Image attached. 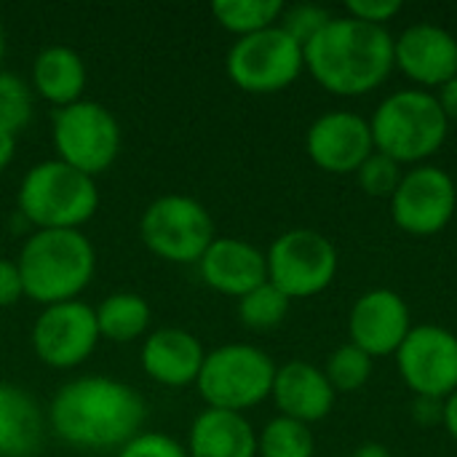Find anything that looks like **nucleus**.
Here are the masks:
<instances>
[{
  "label": "nucleus",
  "mask_w": 457,
  "mask_h": 457,
  "mask_svg": "<svg viewBox=\"0 0 457 457\" xmlns=\"http://www.w3.org/2000/svg\"><path fill=\"white\" fill-rule=\"evenodd\" d=\"M412 420L420 428H436L445 420V399H434V396H415L412 402Z\"/></svg>",
  "instance_id": "obj_34"
},
{
  "label": "nucleus",
  "mask_w": 457,
  "mask_h": 457,
  "mask_svg": "<svg viewBox=\"0 0 457 457\" xmlns=\"http://www.w3.org/2000/svg\"><path fill=\"white\" fill-rule=\"evenodd\" d=\"M396 367L415 396H453L457 391V335L439 324L412 327L396 351Z\"/></svg>",
  "instance_id": "obj_13"
},
{
  "label": "nucleus",
  "mask_w": 457,
  "mask_h": 457,
  "mask_svg": "<svg viewBox=\"0 0 457 457\" xmlns=\"http://www.w3.org/2000/svg\"><path fill=\"white\" fill-rule=\"evenodd\" d=\"M5 56V32H3V21H0V62Z\"/></svg>",
  "instance_id": "obj_39"
},
{
  "label": "nucleus",
  "mask_w": 457,
  "mask_h": 457,
  "mask_svg": "<svg viewBox=\"0 0 457 457\" xmlns=\"http://www.w3.org/2000/svg\"><path fill=\"white\" fill-rule=\"evenodd\" d=\"M24 297L21 273L13 260H0V311L13 308Z\"/></svg>",
  "instance_id": "obj_33"
},
{
  "label": "nucleus",
  "mask_w": 457,
  "mask_h": 457,
  "mask_svg": "<svg viewBox=\"0 0 457 457\" xmlns=\"http://www.w3.org/2000/svg\"><path fill=\"white\" fill-rule=\"evenodd\" d=\"M305 70L335 96H364L383 86L396 70L394 35L388 27L335 16L311 43L303 46Z\"/></svg>",
  "instance_id": "obj_2"
},
{
  "label": "nucleus",
  "mask_w": 457,
  "mask_h": 457,
  "mask_svg": "<svg viewBox=\"0 0 457 457\" xmlns=\"http://www.w3.org/2000/svg\"><path fill=\"white\" fill-rule=\"evenodd\" d=\"M276 361L257 345L225 343L206 353L195 388L212 410L246 412L270 399Z\"/></svg>",
  "instance_id": "obj_6"
},
{
  "label": "nucleus",
  "mask_w": 457,
  "mask_h": 457,
  "mask_svg": "<svg viewBox=\"0 0 457 457\" xmlns=\"http://www.w3.org/2000/svg\"><path fill=\"white\" fill-rule=\"evenodd\" d=\"M303 70V46L278 24L238 37L225 56V72L230 83L246 94H278L289 88Z\"/></svg>",
  "instance_id": "obj_9"
},
{
  "label": "nucleus",
  "mask_w": 457,
  "mask_h": 457,
  "mask_svg": "<svg viewBox=\"0 0 457 457\" xmlns=\"http://www.w3.org/2000/svg\"><path fill=\"white\" fill-rule=\"evenodd\" d=\"M204 359L206 351L201 340L193 332L177 327H163L150 332L139 351V364L145 375L166 388L195 386Z\"/></svg>",
  "instance_id": "obj_19"
},
{
  "label": "nucleus",
  "mask_w": 457,
  "mask_h": 457,
  "mask_svg": "<svg viewBox=\"0 0 457 457\" xmlns=\"http://www.w3.org/2000/svg\"><path fill=\"white\" fill-rule=\"evenodd\" d=\"M394 64L415 88L436 91L457 75V37L434 21L410 24L394 37Z\"/></svg>",
  "instance_id": "obj_16"
},
{
  "label": "nucleus",
  "mask_w": 457,
  "mask_h": 457,
  "mask_svg": "<svg viewBox=\"0 0 457 457\" xmlns=\"http://www.w3.org/2000/svg\"><path fill=\"white\" fill-rule=\"evenodd\" d=\"M86 83V62L70 46H46L32 62V88L48 104L67 107L80 102Z\"/></svg>",
  "instance_id": "obj_21"
},
{
  "label": "nucleus",
  "mask_w": 457,
  "mask_h": 457,
  "mask_svg": "<svg viewBox=\"0 0 457 457\" xmlns=\"http://www.w3.org/2000/svg\"><path fill=\"white\" fill-rule=\"evenodd\" d=\"M434 94H436V99H439V107H442L445 118H447L450 123H457V75L455 78H450L442 88H436Z\"/></svg>",
  "instance_id": "obj_35"
},
{
  "label": "nucleus",
  "mask_w": 457,
  "mask_h": 457,
  "mask_svg": "<svg viewBox=\"0 0 457 457\" xmlns=\"http://www.w3.org/2000/svg\"><path fill=\"white\" fill-rule=\"evenodd\" d=\"M372 370H375V359L361 348H356L353 343L335 348L324 364V375L335 388V394H351L364 388L372 378Z\"/></svg>",
  "instance_id": "obj_27"
},
{
  "label": "nucleus",
  "mask_w": 457,
  "mask_h": 457,
  "mask_svg": "<svg viewBox=\"0 0 457 457\" xmlns=\"http://www.w3.org/2000/svg\"><path fill=\"white\" fill-rule=\"evenodd\" d=\"M308 158L329 174H356L375 153L370 120L351 110H332L319 115L305 134Z\"/></svg>",
  "instance_id": "obj_14"
},
{
  "label": "nucleus",
  "mask_w": 457,
  "mask_h": 457,
  "mask_svg": "<svg viewBox=\"0 0 457 457\" xmlns=\"http://www.w3.org/2000/svg\"><path fill=\"white\" fill-rule=\"evenodd\" d=\"M198 273L209 289L241 300L268 281V260L262 249L244 238L217 236L198 260Z\"/></svg>",
  "instance_id": "obj_17"
},
{
  "label": "nucleus",
  "mask_w": 457,
  "mask_h": 457,
  "mask_svg": "<svg viewBox=\"0 0 457 457\" xmlns=\"http://www.w3.org/2000/svg\"><path fill=\"white\" fill-rule=\"evenodd\" d=\"M24 297L48 308L78 300L96 270L94 244L80 230H35L19 252Z\"/></svg>",
  "instance_id": "obj_3"
},
{
  "label": "nucleus",
  "mask_w": 457,
  "mask_h": 457,
  "mask_svg": "<svg viewBox=\"0 0 457 457\" xmlns=\"http://www.w3.org/2000/svg\"><path fill=\"white\" fill-rule=\"evenodd\" d=\"M190 457H257V431L241 412L206 407L187 434Z\"/></svg>",
  "instance_id": "obj_20"
},
{
  "label": "nucleus",
  "mask_w": 457,
  "mask_h": 457,
  "mask_svg": "<svg viewBox=\"0 0 457 457\" xmlns=\"http://www.w3.org/2000/svg\"><path fill=\"white\" fill-rule=\"evenodd\" d=\"M32 351L51 370H75L96 351V313L83 300L48 305L32 324Z\"/></svg>",
  "instance_id": "obj_12"
},
{
  "label": "nucleus",
  "mask_w": 457,
  "mask_h": 457,
  "mask_svg": "<svg viewBox=\"0 0 457 457\" xmlns=\"http://www.w3.org/2000/svg\"><path fill=\"white\" fill-rule=\"evenodd\" d=\"M139 236L155 257L174 265H198L209 244L217 238V228L201 201L169 193L145 209Z\"/></svg>",
  "instance_id": "obj_7"
},
{
  "label": "nucleus",
  "mask_w": 457,
  "mask_h": 457,
  "mask_svg": "<svg viewBox=\"0 0 457 457\" xmlns=\"http://www.w3.org/2000/svg\"><path fill=\"white\" fill-rule=\"evenodd\" d=\"M351 457H394V455H391V450H388L386 445H380V442H367V445L356 447Z\"/></svg>",
  "instance_id": "obj_38"
},
{
  "label": "nucleus",
  "mask_w": 457,
  "mask_h": 457,
  "mask_svg": "<svg viewBox=\"0 0 457 457\" xmlns=\"http://www.w3.org/2000/svg\"><path fill=\"white\" fill-rule=\"evenodd\" d=\"M118 457H190L187 450L166 436V434H158V431H142L137 434L129 445H123L118 450Z\"/></svg>",
  "instance_id": "obj_31"
},
{
  "label": "nucleus",
  "mask_w": 457,
  "mask_h": 457,
  "mask_svg": "<svg viewBox=\"0 0 457 457\" xmlns=\"http://www.w3.org/2000/svg\"><path fill=\"white\" fill-rule=\"evenodd\" d=\"M335 396L337 394L321 367L303 359H292L276 367L270 399L281 418L313 426L332 412Z\"/></svg>",
  "instance_id": "obj_18"
},
{
  "label": "nucleus",
  "mask_w": 457,
  "mask_h": 457,
  "mask_svg": "<svg viewBox=\"0 0 457 457\" xmlns=\"http://www.w3.org/2000/svg\"><path fill=\"white\" fill-rule=\"evenodd\" d=\"M284 8L287 5L281 0H217L212 3V16L222 29L233 32L236 37H246L276 27Z\"/></svg>",
  "instance_id": "obj_24"
},
{
  "label": "nucleus",
  "mask_w": 457,
  "mask_h": 457,
  "mask_svg": "<svg viewBox=\"0 0 457 457\" xmlns=\"http://www.w3.org/2000/svg\"><path fill=\"white\" fill-rule=\"evenodd\" d=\"M16 206L35 230H80L99 209V187L94 177L51 158L21 177Z\"/></svg>",
  "instance_id": "obj_5"
},
{
  "label": "nucleus",
  "mask_w": 457,
  "mask_h": 457,
  "mask_svg": "<svg viewBox=\"0 0 457 457\" xmlns=\"http://www.w3.org/2000/svg\"><path fill=\"white\" fill-rule=\"evenodd\" d=\"M289 305L292 300L278 287L265 281L238 300V319L246 329L268 332V329H276L287 319Z\"/></svg>",
  "instance_id": "obj_26"
},
{
  "label": "nucleus",
  "mask_w": 457,
  "mask_h": 457,
  "mask_svg": "<svg viewBox=\"0 0 457 457\" xmlns=\"http://www.w3.org/2000/svg\"><path fill=\"white\" fill-rule=\"evenodd\" d=\"M442 426L447 428L453 442H457V391L445 399V420H442Z\"/></svg>",
  "instance_id": "obj_37"
},
{
  "label": "nucleus",
  "mask_w": 457,
  "mask_h": 457,
  "mask_svg": "<svg viewBox=\"0 0 457 457\" xmlns=\"http://www.w3.org/2000/svg\"><path fill=\"white\" fill-rule=\"evenodd\" d=\"M399 13H402L399 0H348L345 3V16L359 19L364 24H375V27H388V21L396 19Z\"/></svg>",
  "instance_id": "obj_32"
},
{
  "label": "nucleus",
  "mask_w": 457,
  "mask_h": 457,
  "mask_svg": "<svg viewBox=\"0 0 457 457\" xmlns=\"http://www.w3.org/2000/svg\"><path fill=\"white\" fill-rule=\"evenodd\" d=\"M145 402L126 383L104 375L70 380L48 407L51 431L80 450H120L145 423Z\"/></svg>",
  "instance_id": "obj_1"
},
{
  "label": "nucleus",
  "mask_w": 457,
  "mask_h": 457,
  "mask_svg": "<svg viewBox=\"0 0 457 457\" xmlns=\"http://www.w3.org/2000/svg\"><path fill=\"white\" fill-rule=\"evenodd\" d=\"M335 19V13L324 5H316V3H300V5H289L284 8L281 19H278V27L292 35L300 46L311 43L329 21Z\"/></svg>",
  "instance_id": "obj_30"
},
{
  "label": "nucleus",
  "mask_w": 457,
  "mask_h": 457,
  "mask_svg": "<svg viewBox=\"0 0 457 457\" xmlns=\"http://www.w3.org/2000/svg\"><path fill=\"white\" fill-rule=\"evenodd\" d=\"M412 329L407 300L394 289L364 292L348 313V343L370 353L372 359L396 356Z\"/></svg>",
  "instance_id": "obj_15"
},
{
  "label": "nucleus",
  "mask_w": 457,
  "mask_h": 457,
  "mask_svg": "<svg viewBox=\"0 0 457 457\" xmlns=\"http://www.w3.org/2000/svg\"><path fill=\"white\" fill-rule=\"evenodd\" d=\"M402 177H404L402 166H399L394 158H388V155H383V153H378V150H375V153L359 166V171H356L359 187H361L367 195H372V198H388V201H391V195L396 193Z\"/></svg>",
  "instance_id": "obj_29"
},
{
  "label": "nucleus",
  "mask_w": 457,
  "mask_h": 457,
  "mask_svg": "<svg viewBox=\"0 0 457 457\" xmlns=\"http://www.w3.org/2000/svg\"><path fill=\"white\" fill-rule=\"evenodd\" d=\"M375 150L394 158L399 166H420L442 150L450 134L434 91L399 88L388 94L370 118Z\"/></svg>",
  "instance_id": "obj_4"
},
{
  "label": "nucleus",
  "mask_w": 457,
  "mask_h": 457,
  "mask_svg": "<svg viewBox=\"0 0 457 457\" xmlns=\"http://www.w3.org/2000/svg\"><path fill=\"white\" fill-rule=\"evenodd\" d=\"M40 404L19 386L0 380V457H32L43 445Z\"/></svg>",
  "instance_id": "obj_22"
},
{
  "label": "nucleus",
  "mask_w": 457,
  "mask_h": 457,
  "mask_svg": "<svg viewBox=\"0 0 457 457\" xmlns=\"http://www.w3.org/2000/svg\"><path fill=\"white\" fill-rule=\"evenodd\" d=\"M457 212V185L442 166L420 163L404 171L391 195V217L399 230L428 238L442 233Z\"/></svg>",
  "instance_id": "obj_11"
},
{
  "label": "nucleus",
  "mask_w": 457,
  "mask_h": 457,
  "mask_svg": "<svg viewBox=\"0 0 457 457\" xmlns=\"http://www.w3.org/2000/svg\"><path fill=\"white\" fill-rule=\"evenodd\" d=\"M13 155H16V134H11L8 129H0V171L11 166Z\"/></svg>",
  "instance_id": "obj_36"
},
{
  "label": "nucleus",
  "mask_w": 457,
  "mask_h": 457,
  "mask_svg": "<svg viewBox=\"0 0 457 457\" xmlns=\"http://www.w3.org/2000/svg\"><path fill=\"white\" fill-rule=\"evenodd\" d=\"M96 327H99V337L110 340V343H131L139 340L153 319L150 303L137 295V292H115L110 297H104L96 308Z\"/></svg>",
  "instance_id": "obj_23"
},
{
  "label": "nucleus",
  "mask_w": 457,
  "mask_h": 457,
  "mask_svg": "<svg viewBox=\"0 0 457 457\" xmlns=\"http://www.w3.org/2000/svg\"><path fill=\"white\" fill-rule=\"evenodd\" d=\"M32 88L16 72L0 70V129L19 137L32 120Z\"/></svg>",
  "instance_id": "obj_28"
},
{
  "label": "nucleus",
  "mask_w": 457,
  "mask_h": 457,
  "mask_svg": "<svg viewBox=\"0 0 457 457\" xmlns=\"http://www.w3.org/2000/svg\"><path fill=\"white\" fill-rule=\"evenodd\" d=\"M51 139L59 161L94 179L104 174L120 153V126L115 115L94 99L59 107L54 112Z\"/></svg>",
  "instance_id": "obj_8"
},
{
  "label": "nucleus",
  "mask_w": 457,
  "mask_h": 457,
  "mask_svg": "<svg viewBox=\"0 0 457 457\" xmlns=\"http://www.w3.org/2000/svg\"><path fill=\"white\" fill-rule=\"evenodd\" d=\"M257 457H316V439L311 426L273 418L257 434Z\"/></svg>",
  "instance_id": "obj_25"
},
{
  "label": "nucleus",
  "mask_w": 457,
  "mask_h": 457,
  "mask_svg": "<svg viewBox=\"0 0 457 457\" xmlns=\"http://www.w3.org/2000/svg\"><path fill=\"white\" fill-rule=\"evenodd\" d=\"M265 260L268 281L278 287L289 300H308L327 292L340 265L335 244L311 228L281 233L265 252Z\"/></svg>",
  "instance_id": "obj_10"
}]
</instances>
